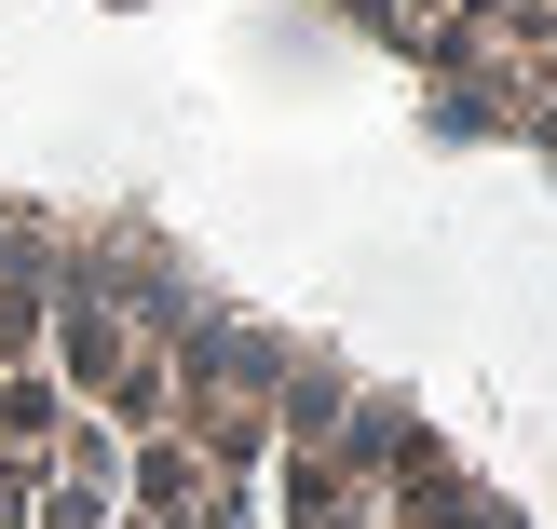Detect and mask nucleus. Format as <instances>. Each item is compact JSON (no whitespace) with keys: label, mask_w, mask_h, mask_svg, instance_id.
<instances>
[{"label":"nucleus","mask_w":557,"mask_h":529,"mask_svg":"<svg viewBox=\"0 0 557 529\" xmlns=\"http://www.w3.org/2000/svg\"><path fill=\"white\" fill-rule=\"evenodd\" d=\"M0 529H544L408 394L163 244L0 204Z\"/></svg>","instance_id":"1"},{"label":"nucleus","mask_w":557,"mask_h":529,"mask_svg":"<svg viewBox=\"0 0 557 529\" xmlns=\"http://www.w3.org/2000/svg\"><path fill=\"white\" fill-rule=\"evenodd\" d=\"M326 14H354L449 109H476L490 136L557 163V0H326Z\"/></svg>","instance_id":"2"}]
</instances>
